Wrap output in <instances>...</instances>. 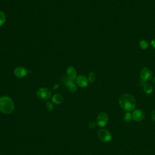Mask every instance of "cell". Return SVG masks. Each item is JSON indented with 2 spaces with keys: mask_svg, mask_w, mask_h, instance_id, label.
I'll use <instances>...</instances> for the list:
<instances>
[{
  "mask_svg": "<svg viewBox=\"0 0 155 155\" xmlns=\"http://www.w3.org/2000/svg\"><path fill=\"white\" fill-rule=\"evenodd\" d=\"M152 71L148 67H143L140 72V78L143 82L149 81L152 78Z\"/></svg>",
  "mask_w": 155,
  "mask_h": 155,
  "instance_id": "8992f818",
  "label": "cell"
},
{
  "mask_svg": "<svg viewBox=\"0 0 155 155\" xmlns=\"http://www.w3.org/2000/svg\"><path fill=\"white\" fill-rule=\"evenodd\" d=\"M131 114L133 119L137 122L142 121L145 117L144 113L141 110L139 109L134 110L131 113Z\"/></svg>",
  "mask_w": 155,
  "mask_h": 155,
  "instance_id": "52a82bcc",
  "label": "cell"
},
{
  "mask_svg": "<svg viewBox=\"0 0 155 155\" xmlns=\"http://www.w3.org/2000/svg\"><path fill=\"white\" fill-rule=\"evenodd\" d=\"M139 46L142 48V49H147L148 46H149V44L144 39H142L139 41Z\"/></svg>",
  "mask_w": 155,
  "mask_h": 155,
  "instance_id": "2e32d148",
  "label": "cell"
},
{
  "mask_svg": "<svg viewBox=\"0 0 155 155\" xmlns=\"http://www.w3.org/2000/svg\"><path fill=\"white\" fill-rule=\"evenodd\" d=\"M152 83H153V85H155V77L153 78V80H152Z\"/></svg>",
  "mask_w": 155,
  "mask_h": 155,
  "instance_id": "603a6c76",
  "label": "cell"
},
{
  "mask_svg": "<svg viewBox=\"0 0 155 155\" xmlns=\"http://www.w3.org/2000/svg\"><path fill=\"white\" fill-rule=\"evenodd\" d=\"M151 117H152V119L153 120V121L155 122V110H153L151 113Z\"/></svg>",
  "mask_w": 155,
  "mask_h": 155,
  "instance_id": "ffe728a7",
  "label": "cell"
},
{
  "mask_svg": "<svg viewBox=\"0 0 155 155\" xmlns=\"http://www.w3.org/2000/svg\"><path fill=\"white\" fill-rule=\"evenodd\" d=\"M99 139L103 142H109L112 139L111 134L106 129H101L97 133Z\"/></svg>",
  "mask_w": 155,
  "mask_h": 155,
  "instance_id": "277c9868",
  "label": "cell"
},
{
  "mask_svg": "<svg viewBox=\"0 0 155 155\" xmlns=\"http://www.w3.org/2000/svg\"><path fill=\"white\" fill-rule=\"evenodd\" d=\"M96 123H95L94 122L92 121V122H90L89 124H88V127L91 129H93V128H94L96 126Z\"/></svg>",
  "mask_w": 155,
  "mask_h": 155,
  "instance_id": "d6986e66",
  "label": "cell"
},
{
  "mask_svg": "<svg viewBox=\"0 0 155 155\" xmlns=\"http://www.w3.org/2000/svg\"><path fill=\"white\" fill-rule=\"evenodd\" d=\"M67 88H68L69 91L71 93H75L77 90V86L76 85L74 84V81H73L68 87Z\"/></svg>",
  "mask_w": 155,
  "mask_h": 155,
  "instance_id": "5bb4252c",
  "label": "cell"
},
{
  "mask_svg": "<svg viewBox=\"0 0 155 155\" xmlns=\"http://www.w3.org/2000/svg\"><path fill=\"white\" fill-rule=\"evenodd\" d=\"M143 90L144 92L147 94H150L153 91V87L148 83H145L143 85Z\"/></svg>",
  "mask_w": 155,
  "mask_h": 155,
  "instance_id": "7c38bea8",
  "label": "cell"
},
{
  "mask_svg": "<svg viewBox=\"0 0 155 155\" xmlns=\"http://www.w3.org/2000/svg\"><path fill=\"white\" fill-rule=\"evenodd\" d=\"M119 104L124 110L130 111L135 108L136 101L133 95L125 93L120 96L119 99Z\"/></svg>",
  "mask_w": 155,
  "mask_h": 155,
  "instance_id": "6da1fadb",
  "label": "cell"
},
{
  "mask_svg": "<svg viewBox=\"0 0 155 155\" xmlns=\"http://www.w3.org/2000/svg\"><path fill=\"white\" fill-rule=\"evenodd\" d=\"M66 73H67V77L72 81L76 80L77 78V72L75 69L72 66H69L66 70Z\"/></svg>",
  "mask_w": 155,
  "mask_h": 155,
  "instance_id": "9c48e42d",
  "label": "cell"
},
{
  "mask_svg": "<svg viewBox=\"0 0 155 155\" xmlns=\"http://www.w3.org/2000/svg\"><path fill=\"white\" fill-rule=\"evenodd\" d=\"M151 45H152L154 48H155V39H154V40H152V41H151Z\"/></svg>",
  "mask_w": 155,
  "mask_h": 155,
  "instance_id": "44dd1931",
  "label": "cell"
},
{
  "mask_svg": "<svg viewBox=\"0 0 155 155\" xmlns=\"http://www.w3.org/2000/svg\"><path fill=\"white\" fill-rule=\"evenodd\" d=\"M132 114H131V113H130L129 111H127V113H125L124 116V119L125 122H130L131 119H132Z\"/></svg>",
  "mask_w": 155,
  "mask_h": 155,
  "instance_id": "e0dca14e",
  "label": "cell"
},
{
  "mask_svg": "<svg viewBox=\"0 0 155 155\" xmlns=\"http://www.w3.org/2000/svg\"><path fill=\"white\" fill-rule=\"evenodd\" d=\"M37 97L42 100H48L51 97V91L47 88H41L36 91Z\"/></svg>",
  "mask_w": 155,
  "mask_h": 155,
  "instance_id": "3957f363",
  "label": "cell"
},
{
  "mask_svg": "<svg viewBox=\"0 0 155 155\" xmlns=\"http://www.w3.org/2000/svg\"><path fill=\"white\" fill-rule=\"evenodd\" d=\"M76 84L81 87V88H85L88 85V78H86L84 75H79L77 76L76 79Z\"/></svg>",
  "mask_w": 155,
  "mask_h": 155,
  "instance_id": "ba28073f",
  "label": "cell"
},
{
  "mask_svg": "<svg viewBox=\"0 0 155 155\" xmlns=\"http://www.w3.org/2000/svg\"><path fill=\"white\" fill-rule=\"evenodd\" d=\"M59 87V84H55L53 87V89H56Z\"/></svg>",
  "mask_w": 155,
  "mask_h": 155,
  "instance_id": "7402d4cb",
  "label": "cell"
},
{
  "mask_svg": "<svg viewBox=\"0 0 155 155\" xmlns=\"http://www.w3.org/2000/svg\"><path fill=\"white\" fill-rule=\"evenodd\" d=\"M96 74L91 71L88 74V82H90V83H93V82H94V81L96 80Z\"/></svg>",
  "mask_w": 155,
  "mask_h": 155,
  "instance_id": "9a60e30c",
  "label": "cell"
},
{
  "mask_svg": "<svg viewBox=\"0 0 155 155\" xmlns=\"http://www.w3.org/2000/svg\"><path fill=\"white\" fill-rule=\"evenodd\" d=\"M15 109V104L12 99L7 96L0 97V111L5 114H11Z\"/></svg>",
  "mask_w": 155,
  "mask_h": 155,
  "instance_id": "7a4b0ae2",
  "label": "cell"
},
{
  "mask_svg": "<svg viewBox=\"0 0 155 155\" xmlns=\"http://www.w3.org/2000/svg\"><path fill=\"white\" fill-rule=\"evenodd\" d=\"M6 20V15L4 12L0 11V27L3 25Z\"/></svg>",
  "mask_w": 155,
  "mask_h": 155,
  "instance_id": "4fadbf2b",
  "label": "cell"
},
{
  "mask_svg": "<svg viewBox=\"0 0 155 155\" xmlns=\"http://www.w3.org/2000/svg\"><path fill=\"white\" fill-rule=\"evenodd\" d=\"M64 98L63 96L59 93H56L54 95H53L51 96V101L52 102H53L54 104H60L63 102Z\"/></svg>",
  "mask_w": 155,
  "mask_h": 155,
  "instance_id": "8fae6325",
  "label": "cell"
},
{
  "mask_svg": "<svg viewBox=\"0 0 155 155\" xmlns=\"http://www.w3.org/2000/svg\"><path fill=\"white\" fill-rule=\"evenodd\" d=\"M45 107L47 110L48 111H51L53 109V105L52 104V102H51L50 101H47L46 104H45Z\"/></svg>",
  "mask_w": 155,
  "mask_h": 155,
  "instance_id": "ac0fdd59",
  "label": "cell"
},
{
  "mask_svg": "<svg viewBox=\"0 0 155 155\" xmlns=\"http://www.w3.org/2000/svg\"><path fill=\"white\" fill-rule=\"evenodd\" d=\"M108 121V115L106 112L100 113L96 119V124L100 127H104Z\"/></svg>",
  "mask_w": 155,
  "mask_h": 155,
  "instance_id": "5b68a950",
  "label": "cell"
},
{
  "mask_svg": "<svg viewBox=\"0 0 155 155\" xmlns=\"http://www.w3.org/2000/svg\"><path fill=\"white\" fill-rule=\"evenodd\" d=\"M28 71L24 67H19L14 70V74L19 78H22L27 76Z\"/></svg>",
  "mask_w": 155,
  "mask_h": 155,
  "instance_id": "30bf717a",
  "label": "cell"
}]
</instances>
